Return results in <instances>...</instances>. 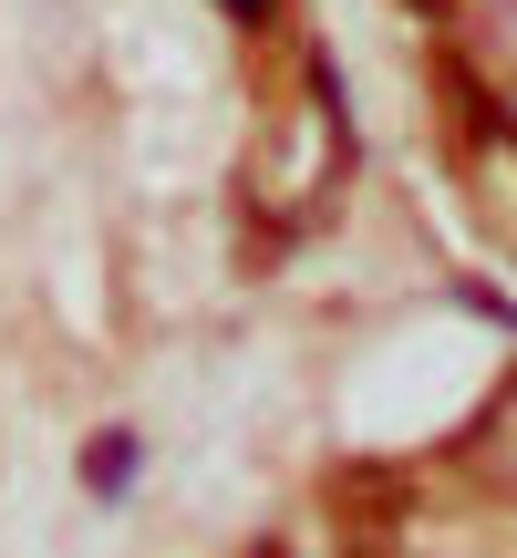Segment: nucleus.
<instances>
[{
    "label": "nucleus",
    "instance_id": "1",
    "mask_svg": "<svg viewBox=\"0 0 517 558\" xmlns=\"http://www.w3.org/2000/svg\"><path fill=\"white\" fill-rule=\"evenodd\" d=\"M124 476H135V445H124V435H104L94 456H83V486H94V497H115Z\"/></svg>",
    "mask_w": 517,
    "mask_h": 558
}]
</instances>
